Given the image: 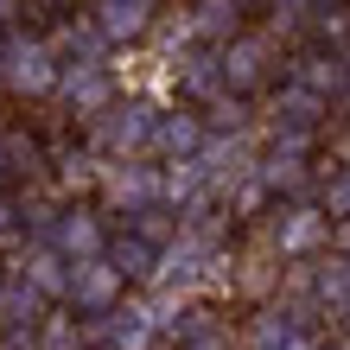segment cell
<instances>
[{"label":"cell","instance_id":"cell-10","mask_svg":"<svg viewBox=\"0 0 350 350\" xmlns=\"http://www.w3.org/2000/svg\"><path fill=\"white\" fill-rule=\"evenodd\" d=\"M325 115H332V102L312 96L306 83H293V77L274 90V128H280V134H319Z\"/></svg>","mask_w":350,"mask_h":350},{"label":"cell","instance_id":"cell-25","mask_svg":"<svg viewBox=\"0 0 350 350\" xmlns=\"http://www.w3.org/2000/svg\"><path fill=\"white\" fill-rule=\"evenodd\" d=\"M13 172V159H7V140H0V178H7Z\"/></svg>","mask_w":350,"mask_h":350},{"label":"cell","instance_id":"cell-24","mask_svg":"<svg viewBox=\"0 0 350 350\" xmlns=\"http://www.w3.org/2000/svg\"><path fill=\"white\" fill-rule=\"evenodd\" d=\"M13 13H19V0H0V32L13 26Z\"/></svg>","mask_w":350,"mask_h":350},{"label":"cell","instance_id":"cell-18","mask_svg":"<svg viewBox=\"0 0 350 350\" xmlns=\"http://www.w3.org/2000/svg\"><path fill=\"white\" fill-rule=\"evenodd\" d=\"M128 236H140L147 249L166 255L172 242H178V217L166 211V204H147V211H128Z\"/></svg>","mask_w":350,"mask_h":350},{"label":"cell","instance_id":"cell-7","mask_svg":"<svg viewBox=\"0 0 350 350\" xmlns=\"http://www.w3.org/2000/svg\"><path fill=\"white\" fill-rule=\"evenodd\" d=\"M204 147H211V121H204L198 109H159V121H153V153H166V166L198 159Z\"/></svg>","mask_w":350,"mask_h":350},{"label":"cell","instance_id":"cell-27","mask_svg":"<svg viewBox=\"0 0 350 350\" xmlns=\"http://www.w3.org/2000/svg\"><path fill=\"white\" fill-rule=\"evenodd\" d=\"M0 70H7V38H0Z\"/></svg>","mask_w":350,"mask_h":350},{"label":"cell","instance_id":"cell-23","mask_svg":"<svg viewBox=\"0 0 350 350\" xmlns=\"http://www.w3.org/2000/svg\"><path fill=\"white\" fill-rule=\"evenodd\" d=\"M178 350H230V338H223V332H198V338H185Z\"/></svg>","mask_w":350,"mask_h":350},{"label":"cell","instance_id":"cell-19","mask_svg":"<svg viewBox=\"0 0 350 350\" xmlns=\"http://www.w3.org/2000/svg\"><path fill=\"white\" fill-rule=\"evenodd\" d=\"M312 26H319L325 45H338V57H344L350 51V0H319V7H312Z\"/></svg>","mask_w":350,"mask_h":350},{"label":"cell","instance_id":"cell-20","mask_svg":"<svg viewBox=\"0 0 350 350\" xmlns=\"http://www.w3.org/2000/svg\"><path fill=\"white\" fill-rule=\"evenodd\" d=\"M185 90L191 96H223V70H217V51H198L185 64Z\"/></svg>","mask_w":350,"mask_h":350},{"label":"cell","instance_id":"cell-1","mask_svg":"<svg viewBox=\"0 0 350 350\" xmlns=\"http://www.w3.org/2000/svg\"><path fill=\"white\" fill-rule=\"evenodd\" d=\"M153 121H159L153 102L147 96H128V102H115L109 115H96V147L115 153V159H134V153L153 147Z\"/></svg>","mask_w":350,"mask_h":350},{"label":"cell","instance_id":"cell-12","mask_svg":"<svg viewBox=\"0 0 350 350\" xmlns=\"http://www.w3.org/2000/svg\"><path fill=\"white\" fill-rule=\"evenodd\" d=\"M19 280L32 286L38 299H70V261L51 249V242H32L26 261H19Z\"/></svg>","mask_w":350,"mask_h":350},{"label":"cell","instance_id":"cell-14","mask_svg":"<svg viewBox=\"0 0 350 350\" xmlns=\"http://www.w3.org/2000/svg\"><path fill=\"white\" fill-rule=\"evenodd\" d=\"M249 350H312V332H306L299 312H286V306H267L249 332Z\"/></svg>","mask_w":350,"mask_h":350},{"label":"cell","instance_id":"cell-8","mask_svg":"<svg viewBox=\"0 0 350 350\" xmlns=\"http://www.w3.org/2000/svg\"><path fill=\"white\" fill-rule=\"evenodd\" d=\"M325 242H332V217H325L319 204H293V211H280V223H274V249H280L286 261L319 255Z\"/></svg>","mask_w":350,"mask_h":350},{"label":"cell","instance_id":"cell-22","mask_svg":"<svg viewBox=\"0 0 350 350\" xmlns=\"http://www.w3.org/2000/svg\"><path fill=\"white\" fill-rule=\"evenodd\" d=\"M19 242H26V217L13 198H0V249H19Z\"/></svg>","mask_w":350,"mask_h":350},{"label":"cell","instance_id":"cell-4","mask_svg":"<svg viewBox=\"0 0 350 350\" xmlns=\"http://www.w3.org/2000/svg\"><path fill=\"white\" fill-rule=\"evenodd\" d=\"M38 242H51V249L64 255L70 267H83V261H96L102 249H109V230H102V217H96V211H83V204H77V211H57V217H51V230L38 236Z\"/></svg>","mask_w":350,"mask_h":350},{"label":"cell","instance_id":"cell-5","mask_svg":"<svg viewBox=\"0 0 350 350\" xmlns=\"http://www.w3.org/2000/svg\"><path fill=\"white\" fill-rule=\"evenodd\" d=\"M153 338H159V312L153 306H115L109 319L83 325V344H102V350H147Z\"/></svg>","mask_w":350,"mask_h":350},{"label":"cell","instance_id":"cell-9","mask_svg":"<svg viewBox=\"0 0 350 350\" xmlns=\"http://www.w3.org/2000/svg\"><path fill=\"white\" fill-rule=\"evenodd\" d=\"M153 13H159V0H96L90 26L102 45H134V38L153 32Z\"/></svg>","mask_w":350,"mask_h":350},{"label":"cell","instance_id":"cell-21","mask_svg":"<svg viewBox=\"0 0 350 350\" xmlns=\"http://www.w3.org/2000/svg\"><path fill=\"white\" fill-rule=\"evenodd\" d=\"M332 223H350V166L344 172H332V185H325V204H319Z\"/></svg>","mask_w":350,"mask_h":350},{"label":"cell","instance_id":"cell-11","mask_svg":"<svg viewBox=\"0 0 350 350\" xmlns=\"http://www.w3.org/2000/svg\"><path fill=\"white\" fill-rule=\"evenodd\" d=\"M38 325H45V299H38L19 274H7L0 280V338H32Z\"/></svg>","mask_w":350,"mask_h":350},{"label":"cell","instance_id":"cell-2","mask_svg":"<svg viewBox=\"0 0 350 350\" xmlns=\"http://www.w3.org/2000/svg\"><path fill=\"white\" fill-rule=\"evenodd\" d=\"M7 83L19 96H51L57 77H64V64H57V45L51 38H7Z\"/></svg>","mask_w":350,"mask_h":350},{"label":"cell","instance_id":"cell-15","mask_svg":"<svg viewBox=\"0 0 350 350\" xmlns=\"http://www.w3.org/2000/svg\"><path fill=\"white\" fill-rule=\"evenodd\" d=\"M115 204H128V211H147V204H166V166H140V159H128V166L115 172Z\"/></svg>","mask_w":350,"mask_h":350},{"label":"cell","instance_id":"cell-13","mask_svg":"<svg viewBox=\"0 0 350 350\" xmlns=\"http://www.w3.org/2000/svg\"><path fill=\"white\" fill-rule=\"evenodd\" d=\"M57 96L70 102L83 121H96V115H109L115 109V83H109V64L102 70H64L57 77Z\"/></svg>","mask_w":350,"mask_h":350},{"label":"cell","instance_id":"cell-6","mask_svg":"<svg viewBox=\"0 0 350 350\" xmlns=\"http://www.w3.org/2000/svg\"><path fill=\"white\" fill-rule=\"evenodd\" d=\"M121 293H128V280H121L102 255L83 261V267H70V306H77L83 319H109L115 306H121Z\"/></svg>","mask_w":350,"mask_h":350},{"label":"cell","instance_id":"cell-16","mask_svg":"<svg viewBox=\"0 0 350 350\" xmlns=\"http://www.w3.org/2000/svg\"><path fill=\"white\" fill-rule=\"evenodd\" d=\"M293 83H306L312 96H325V102H332V96L350 83V57H338V51H312V57H299Z\"/></svg>","mask_w":350,"mask_h":350},{"label":"cell","instance_id":"cell-17","mask_svg":"<svg viewBox=\"0 0 350 350\" xmlns=\"http://www.w3.org/2000/svg\"><path fill=\"white\" fill-rule=\"evenodd\" d=\"M102 261H109L121 280H153V267H159V249H147L140 236H128V230H121V236H109Z\"/></svg>","mask_w":350,"mask_h":350},{"label":"cell","instance_id":"cell-26","mask_svg":"<svg viewBox=\"0 0 350 350\" xmlns=\"http://www.w3.org/2000/svg\"><path fill=\"white\" fill-rule=\"evenodd\" d=\"M312 350H350V338H344V344H312Z\"/></svg>","mask_w":350,"mask_h":350},{"label":"cell","instance_id":"cell-3","mask_svg":"<svg viewBox=\"0 0 350 350\" xmlns=\"http://www.w3.org/2000/svg\"><path fill=\"white\" fill-rule=\"evenodd\" d=\"M267 64H274V45L261 32H236L230 45L217 51V70H223V96H249L267 83Z\"/></svg>","mask_w":350,"mask_h":350}]
</instances>
